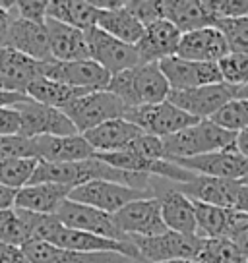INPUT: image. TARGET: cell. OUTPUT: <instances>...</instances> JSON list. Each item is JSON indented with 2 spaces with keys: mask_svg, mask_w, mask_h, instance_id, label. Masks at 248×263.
<instances>
[{
  "mask_svg": "<svg viewBox=\"0 0 248 263\" xmlns=\"http://www.w3.org/2000/svg\"><path fill=\"white\" fill-rule=\"evenodd\" d=\"M215 27L221 29V33L225 35L231 52L248 54V16L239 20H225L215 24Z\"/></svg>",
  "mask_w": 248,
  "mask_h": 263,
  "instance_id": "obj_36",
  "label": "cell"
},
{
  "mask_svg": "<svg viewBox=\"0 0 248 263\" xmlns=\"http://www.w3.org/2000/svg\"><path fill=\"white\" fill-rule=\"evenodd\" d=\"M37 159H0V184L12 190L25 188L35 174Z\"/></svg>",
  "mask_w": 248,
  "mask_h": 263,
  "instance_id": "obj_32",
  "label": "cell"
},
{
  "mask_svg": "<svg viewBox=\"0 0 248 263\" xmlns=\"http://www.w3.org/2000/svg\"><path fill=\"white\" fill-rule=\"evenodd\" d=\"M171 91H186L223 83L219 66L211 62H192L181 57H169L159 62Z\"/></svg>",
  "mask_w": 248,
  "mask_h": 263,
  "instance_id": "obj_15",
  "label": "cell"
},
{
  "mask_svg": "<svg viewBox=\"0 0 248 263\" xmlns=\"http://www.w3.org/2000/svg\"><path fill=\"white\" fill-rule=\"evenodd\" d=\"M176 188L194 201L237 211L242 180H223V178H209V176L196 174L192 180L176 184Z\"/></svg>",
  "mask_w": 248,
  "mask_h": 263,
  "instance_id": "obj_16",
  "label": "cell"
},
{
  "mask_svg": "<svg viewBox=\"0 0 248 263\" xmlns=\"http://www.w3.org/2000/svg\"><path fill=\"white\" fill-rule=\"evenodd\" d=\"M45 25H47V33H49L52 60L74 62V60H87L90 58L85 31L68 24H62V22H57V20H50V17H47Z\"/></svg>",
  "mask_w": 248,
  "mask_h": 263,
  "instance_id": "obj_22",
  "label": "cell"
},
{
  "mask_svg": "<svg viewBox=\"0 0 248 263\" xmlns=\"http://www.w3.org/2000/svg\"><path fill=\"white\" fill-rule=\"evenodd\" d=\"M163 4V20L184 33L198 31L204 27H214V20L209 17L204 0H161Z\"/></svg>",
  "mask_w": 248,
  "mask_h": 263,
  "instance_id": "obj_26",
  "label": "cell"
},
{
  "mask_svg": "<svg viewBox=\"0 0 248 263\" xmlns=\"http://www.w3.org/2000/svg\"><path fill=\"white\" fill-rule=\"evenodd\" d=\"M97 27L103 29L105 33H109V35H113L118 41L126 43V45H132V47H136L140 43L141 35L146 31V27L126 10V2L120 8L101 10V17Z\"/></svg>",
  "mask_w": 248,
  "mask_h": 263,
  "instance_id": "obj_29",
  "label": "cell"
},
{
  "mask_svg": "<svg viewBox=\"0 0 248 263\" xmlns=\"http://www.w3.org/2000/svg\"><path fill=\"white\" fill-rule=\"evenodd\" d=\"M47 17L78 27L82 31H87L91 27H97L101 10L91 0L90 2H85V0H52L49 2Z\"/></svg>",
  "mask_w": 248,
  "mask_h": 263,
  "instance_id": "obj_27",
  "label": "cell"
},
{
  "mask_svg": "<svg viewBox=\"0 0 248 263\" xmlns=\"http://www.w3.org/2000/svg\"><path fill=\"white\" fill-rule=\"evenodd\" d=\"M0 263H31V259L27 257L24 248L0 242Z\"/></svg>",
  "mask_w": 248,
  "mask_h": 263,
  "instance_id": "obj_43",
  "label": "cell"
},
{
  "mask_svg": "<svg viewBox=\"0 0 248 263\" xmlns=\"http://www.w3.org/2000/svg\"><path fill=\"white\" fill-rule=\"evenodd\" d=\"M219 72L223 83L231 85L235 89L248 85V54L229 52L223 60H219Z\"/></svg>",
  "mask_w": 248,
  "mask_h": 263,
  "instance_id": "obj_35",
  "label": "cell"
},
{
  "mask_svg": "<svg viewBox=\"0 0 248 263\" xmlns=\"http://www.w3.org/2000/svg\"><path fill=\"white\" fill-rule=\"evenodd\" d=\"M95 155L82 134L35 138V157L45 163H78Z\"/></svg>",
  "mask_w": 248,
  "mask_h": 263,
  "instance_id": "obj_21",
  "label": "cell"
},
{
  "mask_svg": "<svg viewBox=\"0 0 248 263\" xmlns=\"http://www.w3.org/2000/svg\"><path fill=\"white\" fill-rule=\"evenodd\" d=\"M182 33L167 20H159L155 24L146 27L140 43L136 45L141 64L161 62L169 57H176L181 45Z\"/></svg>",
  "mask_w": 248,
  "mask_h": 263,
  "instance_id": "obj_20",
  "label": "cell"
},
{
  "mask_svg": "<svg viewBox=\"0 0 248 263\" xmlns=\"http://www.w3.org/2000/svg\"><path fill=\"white\" fill-rule=\"evenodd\" d=\"M12 4L14 2H0V47H4L6 37H8V29L12 24Z\"/></svg>",
  "mask_w": 248,
  "mask_h": 263,
  "instance_id": "obj_44",
  "label": "cell"
},
{
  "mask_svg": "<svg viewBox=\"0 0 248 263\" xmlns=\"http://www.w3.org/2000/svg\"><path fill=\"white\" fill-rule=\"evenodd\" d=\"M70 188L58 184H27L17 190L14 207L39 215H57L60 205L70 197Z\"/></svg>",
  "mask_w": 248,
  "mask_h": 263,
  "instance_id": "obj_25",
  "label": "cell"
},
{
  "mask_svg": "<svg viewBox=\"0 0 248 263\" xmlns=\"http://www.w3.org/2000/svg\"><path fill=\"white\" fill-rule=\"evenodd\" d=\"M62 110L72 120L78 134H85V132L93 130V128H97L109 120L124 118L128 108L116 95L105 89L91 91Z\"/></svg>",
  "mask_w": 248,
  "mask_h": 263,
  "instance_id": "obj_4",
  "label": "cell"
},
{
  "mask_svg": "<svg viewBox=\"0 0 248 263\" xmlns=\"http://www.w3.org/2000/svg\"><path fill=\"white\" fill-rule=\"evenodd\" d=\"M198 263H248L229 238H204Z\"/></svg>",
  "mask_w": 248,
  "mask_h": 263,
  "instance_id": "obj_33",
  "label": "cell"
},
{
  "mask_svg": "<svg viewBox=\"0 0 248 263\" xmlns=\"http://www.w3.org/2000/svg\"><path fill=\"white\" fill-rule=\"evenodd\" d=\"M144 132L126 118H116L82 134L95 153H116L124 151L140 138Z\"/></svg>",
  "mask_w": 248,
  "mask_h": 263,
  "instance_id": "obj_23",
  "label": "cell"
},
{
  "mask_svg": "<svg viewBox=\"0 0 248 263\" xmlns=\"http://www.w3.org/2000/svg\"><path fill=\"white\" fill-rule=\"evenodd\" d=\"M237 134L221 128L214 120H200L186 130L163 140L165 159H190L231 147Z\"/></svg>",
  "mask_w": 248,
  "mask_h": 263,
  "instance_id": "obj_2",
  "label": "cell"
},
{
  "mask_svg": "<svg viewBox=\"0 0 248 263\" xmlns=\"http://www.w3.org/2000/svg\"><path fill=\"white\" fill-rule=\"evenodd\" d=\"M107 91L122 101L126 108L157 105L169 99L171 87L157 62L138 64L111 78Z\"/></svg>",
  "mask_w": 248,
  "mask_h": 263,
  "instance_id": "obj_1",
  "label": "cell"
},
{
  "mask_svg": "<svg viewBox=\"0 0 248 263\" xmlns=\"http://www.w3.org/2000/svg\"><path fill=\"white\" fill-rule=\"evenodd\" d=\"M229 240L239 248V252L244 255V259L248 261V213L237 211L233 229L229 232Z\"/></svg>",
  "mask_w": 248,
  "mask_h": 263,
  "instance_id": "obj_41",
  "label": "cell"
},
{
  "mask_svg": "<svg viewBox=\"0 0 248 263\" xmlns=\"http://www.w3.org/2000/svg\"><path fill=\"white\" fill-rule=\"evenodd\" d=\"M235 97H237L235 87L227 83H217V85H204L196 89L171 91L169 101L182 108L184 112L196 116L198 120H209Z\"/></svg>",
  "mask_w": 248,
  "mask_h": 263,
  "instance_id": "obj_14",
  "label": "cell"
},
{
  "mask_svg": "<svg viewBox=\"0 0 248 263\" xmlns=\"http://www.w3.org/2000/svg\"><path fill=\"white\" fill-rule=\"evenodd\" d=\"M85 39H87V47H90V58L103 66L111 76H116L124 70H130L134 66L141 64L136 47L118 41L99 27L87 29Z\"/></svg>",
  "mask_w": 248,
  "mask_h": 263,
  "instance_id": "obj_12",
  "label": "cell"
},
{
  "mask_svg": "<svg viewBox=\"0 0 248 263\" xmlns=\"http://www.w3.org/2000/svg\"><path fill=\"white\" fill-rule=\"evenodd\" d=\"M242 182H244V184H248V176H246V178H244V180H242Z\"/></svg>",
  "mask_w": 248,
  "mask_h": 263,
  "instance_id": "obj_50",
  "label": "cell"
},
{
  "mask_svg": "<svg viewBox=\"0 0 248 263\" xmlns=\"http://www.w3.org/2000/svg\"><path fill=\"white\" fill-rule=\"evenodd\" d=\"M22 132V116L17 108H0V136H17Z\"/></svg>",
  "mask_w": 248,
  "mask_h": 263,
  "instance_id": "obj_42",
  "label": "cell"
},
{
  "mask_svg": "<svg viewBox=\"0 0 248 263\" xmlns=\"http://www.w3.org/2000/svg\"><path fill=\"white\" fill-rule=\"evenodd\" d=\"M146 197H153V192L130 188V186H124V184H118V182L95 180L74 188L70 192L68 199L115 215L128 203L138 201V199H146Z\"/></svg>",
  "mask_w": 248,
  "mask_h": 263,
  "instance_id": "obj_7",
  "label": "cell"
},
{
  "mask_svg": "<svg viewBox=\"0 0 248 263\" xmlns=\"http://www.w3.org/2000/svg\"><path fill=\"white\" fill-rule=\"evenodd\" d=\"M163 263H198L194 259H174V261H163Z\"/></svg>",
  "mask_w": 248,
  "mask_h": 263,
  "instance_id": "obj_49",
  "label": "cell"
},
{
  "mask_svg": "<svg viewBox=\"0 0 248 263\" xmlns=\"http://www.w3.org/2000/svg\"><path fill=\"white\" fill-rule=\"evenodd\" d=\"M57 219L64 227L74 230H82V232H90V234H97V236H105L111 240H118V242H128V236L122 234V230L116 227L115 215L105 213L95 207L83 205L72 199H66L60 209L57 211Z\"/></svg>",
  "mask_w": 248,
  "mask_h": 263,
  "instance_id": "obj_10",
  "label": "cell"
},
{
  "mask_svg": "<svg viewBox=\"0 0 248 263\" xmlns=\"http://www.w3.org/2000/svg\"><path fill=\"white\" fill-rule=\"evenodd\" d=\"M179 166L192 171L209 178H223V180H244L248 176V159L240 153L237 145L219 149L214 153L190 157V159H169Z\"/></svg>",
  "mask_w": 248,
  "mask_h": 263,
  "instance_id": "obj_9",
  "label": "cell"
},
{
  "mask_svg": "<svg viewBox=\"0 0 248 263\" xmlns=\"http://www.w3.org/2000/svg\"><path fill=\"white\" fill-rule=\"evenodd\" d=\"M149 190L161 205V215L167 229L179 234H198V222L194 205L188 196H184L176 184L159 176L149 178Z\"/></svg>",
  "mask_w": 248,
  "mask_h": 263,
  "instance_id": "obj_5",
  "label": "cell"
},
{
  "mask_svg": "<svg viewBox=\"0 0 248 263\" xmlns=\"http://www.w3.org/2000/svg\"><path fill=\"white\" fill-rule=\"evenodd\" d=\"M144 263H163L174 259H198L204 238L198 234H179L167 230L161 236L151 238H130Z\"/></svg>",
  "mask_w": 248,
  "mask_h": 263,
  "instance_id": "obj_6",
  "label": "cell"
},
{
  "mask_svg": "<svg viewBox=\"0 0 248 263\" xmlns=\"http://www.w3.org/2000/svg\"><path fill=\"white\" fill-rule=\"evenodd\" d=\"M192 205L196 213L200 238H229V232L237 217L235 209L209 205V203H202L194 199H192Z\"/></svg>",
  "mask_w": 248,
  "mask_h": 263,
  "instance_id": "obj_28",
  "label": "cell"
},
{
  "mask_svg": "<svg viewBox=\"0 0 248 263\" xmlns=\"http://www.w3.org/2000/svg\"><path fill=\"white\" fill-rule=\"evenodd\" d=\"M214 25L225 20H239L248 16V0H204Z\"/></svg>",
  "mask_w": 248,
  "mask_h": 263,
  "instance_id": "obj_37",
  "label": "cell"
},
{
  "mask_svg": "<svg viewBox=\"0 0 248 263\" xmlns=\"http://www.w3.org/2000/svg\"><path fill=\"white\" fill-rule=\"evenodd\" d=\"M43 78L66 83V85H72L78 89L105 91L113 76L109 74L103 66L87 58V60H74V62H58V60L45 62Z\"/></svg>",
  "mask_w": 248,
  "mask_h": 263,
  "instance_id": "obj_13",
  "label": "cell"
},
{
  "mask_svg": "<svg viewBox=\"0 0 248 263\" xmlns=\"http://www.w3.org/2000/svg\"><path fill=\"white\" fill-rule=\"evenodd\" d=\"M126 10L144 27L163 20V4H161V0H130V2H126Z\"/></svg>",
  "mask_w": 248,
  "mask_h": 263,
  "instance_id": "obj_39",
  "label": "cell"
},
{
  "mask_svg": "<svg viewBox=\"0 0 248 263\" xmlns=\"http://www.w3.org/2000/svg\"><path fill=\"white\" fill-rule=\"evenodd\" d=\"M16 196H17V190H12L8 186H2L0 184V211L12 209V207L16 205Z\"/></svg>",
  "mask_w": 248,
  "mask_h": 263,
  "instance_id": "obj_46",
  "label": "cell"
},
{
  "mask_svg": "<svg viewBox=\"0 0 248 263\" xmlns=\"http://www.w3.org/2000/svg\"><path fill=\"white\" fill-rule=\"evenodd\" d=\"M235 145H237V149L248 159V128H244V130H240L239 134H237Z\"/></svg>",
  "mask_w": 248,
  "mask_h": 263,
  "instance_id": "obj_47",
  "label": "cell"
},
{
  "mask_svg": "<svg viewBox=\"0 0 248 263\" xmlns=\"http://www.w3.org/2000/svg\"><path fill=\"white\" fill-rule=\"evenodd\" d=\"M130 263H140V261H130Z\"/></svg>",
  "mask_w": 248,
  "mask_h": 263,
  "instance_id": "obj_51",
  "label": "cell"
},
{
  "mask_svg": "<svg viewBox=\"0 0 248 263\" xmlns=\"http://www.w3.org/2000/svg\"><path fill=\"white\" fill-rule=\"evenodd\" d=\"M124 118L128 122L136 124L144 134L155 136L165 140L169 136H174L179 132L190 128L200 120L196 116L184 112L182 108L173 105L169 99L157 105H144V107L128 108Z\"/></svg>",
  "mask_w": 248,
  "mask_h": 263,
  "instance_id": "obj_3",
  "label": "cell"
},
{
  "mask_svg": "<svg viewBox=\"0 0 248 263\" xmlns=\"http://www.w3.org/2000/svg\"><path fill=\"white\" fill-rule=\"evenodd\" d=\"M25 99H27V95H24V93L0 89V108H14L16 105L24 103Z\"/></svg>",
  "mask_w": 248,
  "mask_h": 263,
  "instance_id": "obj_45",
  "label": "cell"
},
{
  "mask_svg": "<svg viewBox=\"0 0 248 263\" xmlns=\"http://www.w3.org/2000/svg\"><path fill=\"white\" fill-rule=\"evenodd\" d=\"M209 120H214L225 130L239 134L240 130L248 128V99H233Z\"/></svg>",
  "mask_w": 248,
  "mask_h": 263,
  "instance_id": "obj_34",
  "label": "cell"
},
{
  "mask_svg": "<svg viewBox=\"0 0 248 263\" xmlns=\"http://www.w3.org/2000/svg\"><path fill=\"white\" fill-rule=\"evenodd\" d=\"M43 64L17 50L0 47V80L6 91L27 95L29 85L43 78Z\"/></svg>",
  "mask_w": 248,
  "mask_h": 263,
  "instance_id": "obj_19",
  "label": "cell"
},
{
  "mask_svg": "<svg viewBox=\"0 0 248 263\" xmlns=\"http://www.w3.org/2000/svg\"><path fill=\"white\" fill-rule=\"evenodd\" d=\"M235 99H248V85L239 87V89H237V97Z\"/></svg>",
  "mask_w": 248,
  "mask_h": 263,
  "instance_id": "obj_48",
  "label": "cell"
},
{
  "mask_svg": "<svg viewBox=\"0 0 248 263\" xmlns=\"http://www.w3.org/2000/svg\"><path fill=\"white\" fill-rule=\"evenodd\" d=\"M4 47L17 50L25 57L39 60V62H50L52 60L49 33H47V25L45 24H33V22H27V20L14 16Z\"/></svg>",
  "mask_w": 248,
  "mask_h": 263,
  "instance_id": "obj_18",
  "label": "cell"
},
{
  "mask_svg": "<svg viewBox=\"0 0 248 263\" xmlns=\"http://www.w3.org/2000/svg\"><path fill=\"white\" fill-rule=\"evenodd\" d=\"M0 159H37L35 140L17 136H0Z\"/></svg>",
  "mask_w": 248,
  "mask_h": 263,
  "instance_id": "obj_38",
  "label": "cell"
},
{
  "mask_svg": "<svg viewBox=\"0 0 248 263\" xmlns=\"http://www.w3.org/2000/svg\"><path fill=\"white\" fill-rule=\"evenodd\" d=\"M116 227L128 238H151L165 234L167 224L161 215V205L155 197L132 201L115 213Z\"/></svg>",
  "mask_w": 248,
  "mask_h": 263,
  "instance_id": "obj_11",
  "label": "cell"
},
{
  "mask_svg": "<svg viewBox=\"0 0 248 263\" xmlns=\"http://www.w3.org/2000/svg\"><path fill=\"white\" fill-rule=\"evenodd\" d=\"M0 242L20 248H24L25 244L31 242L29 229H27L22 209L12 207V209L0 211Z\"/></svg>",
  "mask_w": 248,
  "mask_h": 263,
  "instance_id": "obj_31",
  "label": "cell"
},
{
  "mask_svg": "<svg viewBox=\"0 0 248 263\" xmlns=\"http://www.w3.org/2000/svg\"><path fill=\"white\" fill-rule=\"evenodd\" d=\"M24 252L31 263H130L132 259L120 254H85L66 248H58L49 242H29L24 246Z\"/></svg>",
  "mask_w": 248,
  "mask_h": 263,
  "instance_id": "obj_24",
  "label": "cell"
},
{
  "mask_svg": "<svg viewBox=\"0 0 248 263\" xmlns=\"http://www.w3.org/2000/svg\"><path fill=\"white\" fill-rule=\"evenodd\" d=\"M229 43L225 39L221 29L217 27H204L198 31L184 33L179 45L176 57L192 62H211L219 64V60H223L229 54Z\"/></svg>",
  "mask_w": 248,
  "mask_h": 263,
  "instance_id": "obj_17",
  "label": "cell"
},
{
  "mask_svg": "<svg viewBox=\"0 0 248 263\" xmlns=\"http://www.w3.org/2000/svg\"><path fill=\"white\" fill-rule=\"evenodd\" d=\"M87 93H91V91L78 89V87H72V85L60 82H52L49 78H39L29 85L27 97L41 103V105H47V107L66 108L68 105H72L74 101H78Z\"/></svg>",
  "mask_w": 248,
  "mask_h": 263,
  "instance_id": "obj_30",
  "label": "cell"
},
{
  "mask_svg": "<svg viewBox=\"0 0 248 263\" xmlns=\"http://www.w3.org/2000/svg\"><path fill=\"white\" fill-rule=\"evenodd\" d=\"M47 0H17L12 4V16L33 22V24H45L47 22Z\"/></svg>",
  "mask_w": 248,
  "mask_h": 263,
  "instance_id": "obj_40",
  "label": "cell"
},
{
  "mask_svg": "<svg viewBox=\"0 0 248 263\" xmlns=\"http://www.w3.org/2000/svg\"><path fill=\"white\" fill-rule=\"evenodd\" d=\"M22 116V136L35 140L41 136H76L78 130L72 120L64 115L62 108L47 107L33 99H25L24 103L16 105Z\"/></svg>",
  "mask_w": 248,
  "mask_h": 263,
  "instance_id": "obj_8",
  "label": "cell"
}]
</instances>
